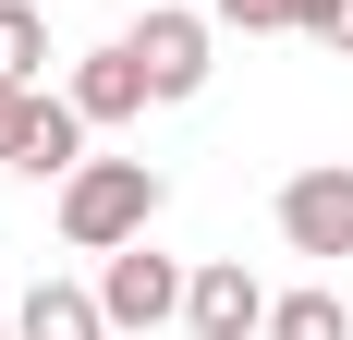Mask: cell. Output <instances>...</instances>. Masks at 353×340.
<instances>
[{"instance_id":"obj_8","label":"cell","mask_w":353,"mask_h":340,"mask_svg":"<svg viewBox=\"0 0 353 340\" xmlns=\"http://www.w3.org/2000/svg\"><path fill=\"white\" fill-rule=\"evenodd\" d=\"M12 340H122V328H110V304L85 279H37L25 304H12Z\"/></svg>"},{"instance_id":"obj_4","label":"cell","mask_w":353,"mask_h":340,"mask_svg":"<svg viewBox=\"0 0 353 340\" xmlns=\"http://www.w3.org/2000/svg\"><path fill=\"white\" fill-rule=\"evenodd\" d=\"M281 243L292 255H317V268H341L353 255V158H317L281 182Z\"/></svg>"},{"instance_id":"obj_13","label":"cell","mask_w":353,"mask_h":340,"mask_svg":"<svg viewBox=\"0 0 353 340\" xmlns=\"http://www.w3.org/2000/svg\"><path fill=\"white\" fill-rule=\"evenodd\" d=\"M12 122H25V85H0V158H12Z\"/></svg>"},{"instance_id":"obj_12","label":"cell","mask_w":353,"mask_h":340,"mask_svg":"<svg viewBox=\"0 0 353 340\" xmlns=\"http://www.w3.org/2000/svg\"><path fill=\"white\" fill-rule=\"evenodd\" d=\"M208 12H219V25H244V36H281V25H292V0H208Z\"/></svg>"},{"instance_id":"obj_10","label":"cell","mask_w":353,"mask_h":340,"mask_svg":"<svg viewBox=\"0 0 353 340\" xmlns=\"http://www.w3.org/2000/svg\"><path fill=\"white\" fill-rule=\"evenodd\" d=\"M37 73H49V12L0 0V85H37Z\"/></svg>"},{"instance_id":"obj_2","label":"cell","mask_w":353,"mask_h":340,"mask_svg":"<svg viewBox=\"0 0 353 340\" xmlns=\"http://www.w3.org/2000/svg\"><path fill=\"white\" fill-rule=\"evenodd\" d=\"M122 49L146 61V85H159V98H208V73H219V12L159 0V12H134V25H122Z\"/></svg>"},{"instance_id":"obj_14","label":"cell","mask_w":353,"mask_h":340,"mask_svg":"<svg viewBox=\"0 0 353 340\" xmlns=\"http://www.w3.org/2000/svg\"><path fill=\"white\" fill-rule=\"evenodd\" d=\"M0 340H12V304H0Z\"/></svg>"},{"instance_id":"obj_9","label":"cell","mask_w":353,"mask_h":340,"mask_svg":"<svg viewBox=\"0 0 353 340\" xmlns=\"http://www.w3.org/2000/svg\"><path fill=\"white\" fill-rule=\"evenodd\" d=\"M268 340H353V304L329 292V279H305V292L268 304Z\"/></svg>"},{"instance_id":"obj_1","label":"cell","mask_w":353,"mask_h":340,"mask_svg":"<svg viewBox=\"0 0 353 340\" xmlns=\"http://www.w3.org/2000/svg\"><path fill=\"white\" fill-rule=\"evenodd\" d=\"M159 206H171V182H159L146 158H85L61 182V243H73V255H110V243L159 231Z\"/></svg>"},{"instance_id":"obj_6","label":"cell","mask_w":353,"mask_h":340,"mask_svg":"<svg viewBox=\"0 0 353 340\" xmlns=\"http://www.w3.org/2000/svg\"><path fill=\"white\" fill-rule=\"evenodd\" d=\"M268 304H281V292H256L244 255H208L195 292H183V328H195V340H268Z\"/></svg>"},{"instance_id":"obj_3","label":"cell","mask_w":353,"mask_h":340,"mask_svg":"<svg viewBox=\"0 0 353 340\" xmlns=\"http://www.w3.org/2000/svg\"><path fill=\"white\" fill-rule=\"evenodd\" d=\"M183 292H195V268H183V255H159L146 231L98 255V304H110V328H171Z\"/></svg>"},{"instance_id":"obj_5","label":"cell","mask_w":353,"mask_h":340,"mask_svg":"<svg viewBox=\"0 0 353 340\" xmlns=\"http://www.w3.org/2000/svg\"><path fill=\"white\" fill-rule=\"evenodd\" d=\"M85 134H98V122H85L73 98L25 85V122H12V158H0V170H25V182H49V195H61L73 170H85Z\"/></svg>"},{"instance_id":"obj_11","label":"cell","mask_w":353,"mask_h":340,"mask_svg":"<svg viewBox=\"0 0 353 340\" xmlns=\"http://www.w3.org/2000/svg\"><path fill=\"white\" fill-rule=\"evenodd\" d=\"M292 36H317L329 61H353V0H292Z\"/></svg>"},{"instance_id":"obj_7","label":"cell","mask_w":353,"mask_h":340,"mask_svg":"<svg viewBox=\"0 0 353 340\" xmlns=\"http://www.w3.org/2000/svg\"><path fill=\"white\" fill-rule=\"evenodd\" d=\"M61 98H73V109H85V122L110 134V122H134L159 85H146V61L122 49V36H110V49H85V61H73V85H61Z\"/></svg>"}]
</instances>
